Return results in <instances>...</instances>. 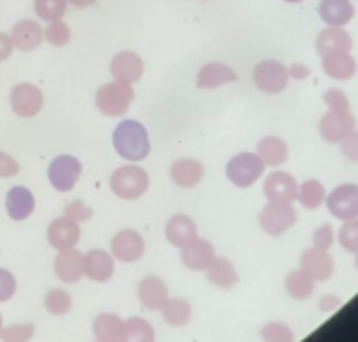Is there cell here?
I'll return each mask as SVG.
<instances>
[{
  "label": "cell",
  "mask_w": 358,
  "mask_h": 342,
  "mask_svg": "<svg viewBox=\"0 0 358 342\" xmlns=\"http://www.w3.org/2000/svg\"><path fill=\"white\" fill-rule=\"evenodd\" d=\"M143 59H141L136 52H120V55L113 57L110 62V73L117 83H127V85H134L143 78Z\"/></svg>",
  "instance_id": "obj_14"
},
{
  "label": "cell",
  "mask_w": 358,
  "mask_h": 342,
  "mask_svg": "<svg viewBox=\"0 0 358 342\" xmlns=\"http://www.w3.org/2000/svg\"><path fill=\"white\" fill-rule=\"evenodd\" d=\"M162 317L169 326H185L192 317V307L183 298H169L162 307Z\"/></svg>",
  "instance_id": "obj_31"
},
{
  "label": "cell",
  "mask_w": 358,
  "mask_h": 342,
  "mask_svg": "<svg viewBox=\"0 0 358 342\" xmlns=\"http://www.w3.org/2000/svg\"><path fill=\"white\" fill-rule=\"evenodd\" d=\"M47 241H50L57 251L73 249L80 241V225L73 223V220L66 216L52 220L50 227H47Z\"/></svg>",
  "instance_id": "obj_16"
},
{
  "label": "cell",
  "mask_w": 358,
  "mask_h": 342,
  "mask_svg": "<svg viewBox=\"0 0 358 342\" xmlns=\"http://www.w3.org/2000/svg\"><path fill=\"white\" fill-rule=\"evenodd\" d=\"M300 270L314 281H328L330 277H333L335 260L328 251L309 249L300 256Z\"/></svg>",
  "instance_id": "obj_13"
},
{
  "label": "cell",
  "mask_w": 358,
  "mask_h": 342,
  "mask_svg": "<svg viewBox=\"0 0 358 342\" xmlns=\"http://www.w3.org/2000/svg\"><path fill=\"white\" fill-rule=\"evenodd\" d=\"M92 213H94V211L83 202V199H76V202H71V204L64 209V216H66V218H71L73 223H78V225H80V223H85V220H90V218H92Z\"/></svg>",
  "instance_id": "obj_41"
},
{
  "label": "cell",
  "mask_w": 358,
  "mask_h": 342,
  "mask_svg": "<svg viewBox=\"0 0 358 342\" xmlns=\"http://www.w3.org/2000/svg\"><path fill=\"white\" fill-rule=\"evenodd\" d=\"M36 333L33 324H15L0 328V340L3 342H29Z\"/></svg>",
  "instance_id": "obj_37"
},
{
  "label": "cell",
  "mask_w": 358,
  "mask_h": 342,
  "mask_svg": "<svg viewBox=\"0 0 358 342\" xmlns=\"http://www.w3.org/2000/svg\"><path fill=\"white\" fill-rule=\"evenodd\" d=\"M138 300L145 310H162L169 300V288L159 277H145L138 284Z\"/></svg>",
  "instance_id": "obj_23"
},
{
  "label": "cell",
  "mask_w": 358,
  "mask_h": 342,
  "mask_svg": "<svg viewBox=\"0 0 358 342\" xmlns=\"http://www.w3.org/2000/svg\"><path fill=\"white\" fill-rule=\"evenodd\" d=\"M297 220V211L293 204L281 202H267L265 209L260 211V227L272 237H281L288 227H293Z\"/></svg>",
  "instance_id": "obj_7"
},
{
  "label": "cell",
  "mask_w": 358,
  "mask_h": 342,
  "mask_svg": "<svg viewBox=\"0 0 358 342\" xmlns=\"http://www.w3.org/2000/svg\"><path fill=\"white\" fill-rule=\"evenodd\" d=\"M33 8H36V15L45 22H59L66 15L69 0H36Z\"/></svg>",
  "instance_id": "obj_36"
},
{
  "label": "cell",
  "mask_w": 358,
  "mask_h": 342,
  "mask_svg": "<svg viewBox=\"0 0 358 342\" xmlns=\"http://www.w3.org/2000/svg\"><path fill=\"white\" fill-rule=\"evenodd\" d=\"M354 129H356V120L349 111L347 113L328 111L326 115L321 117V124H319L321 138L326 141V143H340V141Z\"/></svg>",
  "instance_id": "obj_11"
},
{
  "label": "cell",
  "mask_w": 358,
  "mask_h": 342,
  "mask_svg": "<svg viewBox=\"0 0 358 342\" xmlns=\"http://www.w3.org/2000/svg\"><path fill=\"white\" fill-rule=\"evenodd\" d=\"M262 192H265L267 202L293 204L297 199V180L286 171H274L265 178Z\"/></svg>",
  "instance_id": "obj_10"
},
{
  "label": "cell",
  "mask_w": 358,
  "mask_h": 342,
  "mask_svg": "<svg viewBox=\"0 0 358 342\" xmlns=\"http://www.w3.org/2000/svg\"><path fill=\"white\" fill-rule=\"evenodd\" d=\"M10 38H12V45H15L17 50L31 52V50H36L40 43H43L45 31L40 29V24L33 22V19H24V22L15 24V29H12Z\"/></svg>",
  "instance_id": "obj_21"
},
{
  "label": "cell",
  "mask_w": 358,
  "mask_h": 342,
  "mask_svg": "<svg viewBox=\"0 0 358 342\" xmlns=\"http://www.w3.org/2000/svg\"><path fill=\"white\" fill-rule=\"evenodd\" d=\"M148 185H150V176L138 164L120 166L110 176V187L120 199H138L141 194H145Z\"/></svg>",
  "instance_id": "obj_2"
},
{
  "label": "cell",
  "mask_w": 358,
  "mask_h": 342,
  "mask_svg": "<svg viewBox=\"0 0 358 342\" xmlns=\"http://www.w3.org/2000/svg\"><path fill=\"white\" fill-rule=\"evenodd\" d=\"M340 150L344 157L351 159V162H358V129L347 134V136L340 141Z\"/></svg>",
  "instance_id": "obj_44"
},
{
  "label": "cell",
  "mask_w": 358,
  "mask_h": 342,
  "mask_svg": "<svg viewBox=\"0 0 358 342\" xmlns=\"http://www.w3.org/2000/svg\"><path fill=\"white\" fill-rule=\"evenodd\" d=\"M204 272H206L208 281H211L213 286H218V288H232L236 281H239V274H236L234 265L229 263L227 258H222V256H215L211 263H208V267Z\"/></svg>",
  "instance_id": "obj_28"
},
{
  "label": "cell",
  "mask_w": 358,
  "mask_h": 342,
  "mask_svg": "<svg viewBox=\"0 0 358 342\" xmlns=\"http://www.w3.org/2000/svg\"><path fill=\"white\" fill-rule=\"evenodd\" d=\"M283 3H302V0H283Z\"/></svg>",
  "instance_id": "obj_51"
},
{
  "label": "cell",
  "mask_w": 358,
  "mask_h": 342,
  "mask_svg": "<svg viewBox=\"0 0 358 342\" xmlns=\"http://www.w3.org/2000/svg\"><path fill=\"white\" fill-rule=\"evenodd\" d=\"M258 157L265 166H281L288 159V145L283 143V138L267 136L258 143Z\"/></svg>",
  "instance_id": "obj_30"
},
{
  "label": "cell",
  "mask_w": 358,
  "mask_h": 342,
  "mask_svg": "<svg viewBox=\"0 0 358 342\" xmlns=\"http://www.w3.org/2000/svg\"><path fill=\"white\" fill-rule=\"evenodd\" d=\"M122 331H124V321L117 314H99L92 324V333L96 342H122Z\"/></svg>",
  "instance_id": "obj_27"
},
{
  "label": "cell",
  "mask_w": 358,
  "mask_h": 342,
  "mask_svg": "<svg viewBox=\"0 0 358 342\" xmlns=\"http://www.w3.org/2000/svg\"><path fill=\"white\" fill-rule=\"evenodd\" d=\"M19 173V162L15 157H10L8 152L0 150V178H12Z\"/></svg>",
  "instance_id": "obj_46"
},
{
  "label": "cell",
  "mask_w": 358,
  "mask_h": 342,
  "mask_svg": "<svg viewBox=\"0 0 358 342\" xmlns=\"http://www.w3.org/2000/svg\"><path fill=\"white\" fill-rule=\"evenodd\" d=\"M319 307L323 312H333L335 307H340V298H335V296H328V298H323L321 303H319Z\"/></svg>",
  "instance_id": "obj_49"
},
{
  "label": "cell",
  "mask_w": 358,
  "mask_h": 342,
  "mask_svg": "<svg viewBox=\"0 0 358 342\" xmlns=\"http://www.w3.org/2000/svg\"><path fill=\"white\" fill-rule=\"evenodd\" d=\"M213 258H215L213 244L206 239H199V237L194 239L192 244H187L180 249V260H183V265L192 272H204Z\"/></svg>",
  "instance_id": "obj_18"
},
{
  "label": "cell",
  "mask_w": 358,
  "mask_h": 342,
  "mask_svg": "<svg viewBox=\"0 0 358 342\" xmlns=\"http://www.w3.org/2000/svg\"><path fill=\"white\" fill-rule=\"evenodd\" d=\"M45 40L54 47L69 45V40H71L69 24H64L62 19H59V22H50V26H47V31H45Z\"/></svg>",
  "instance_id": "obj_38"
},
{
  "label": "cell",
  "mask_w": 358,
  "mask_h": 342,
  "mask_svg": "<svg viewBox=\"0 0 358 342\" xmlns=\"http://www.w3.org/2000/svg\"><path fill=\"white\" fill-rule=\"evenodd\" d=\"M314 284L316 281L309 279L302 270L290 272L286 277V291H288V296L295 300H307L314 293Z\"/></svg>",
  "instance_id": "obj_34"
},
{
  "label": "cell",
  "mask_w": 358,
  "mask_h": 342,
  "mask_svg": "<svg viewBox=\"0 0 358 342\" xmlns=\"http://www.w3.org/2000/svg\"><path fill=\"white\" fill-rule=\"evenodd\" d=\"M80 173H83V164H80L78 157L73 155H59L54 162L50 164V171H47V178L54 190L59 192H71L76 187Z\"/></svg>",
  "instance_id": "obj_6"
},
{
  "label": "cell",
  "mask_w": 358,
  "mask_h": 342,
  "mask_svg": "<svg viewBox=\"0 0 358 342\" xmlns=\"http://www.w3.org/2000/svg\"><path fill=\"white\" fill-rule=\"evenodd\" d=\"M356 267H358V253H356Z\"/></svg>",
  "instance_id": "obj_53"
},
{
  "label": "cell",
  "mask_w": 358,
  "mask_h": 342,
  "mask_svg": "<svg viewBox=\"0 0 358 342\" xmlns=\"http://www.w3.org/2000/svg\"><path fill=\"white\" fill-rule=\"evenodd\" d=\"M0 328H3V317H0Z\"/></svg>",
  "instance_id": "obj_52"
},
{
  "label": "cell",
  "mask_w": 358,
  "mask_h": 342,
  "mask_svg": "<svg viewBox=\"0 0 358 342\" xmlns=\"http://www.w3.org/2000/svg\"><path fill=\"white\" fill-rule=\"evenodd\" d=\"M326 199V190L316 178H307L302 185H297V202L305 209H319Z\"/></svg>",
  "instance_id": "obj_33"
},
{
  "label": "cell",
  "mask_w": 358,
  "mask_h": 342,
  "mask_svg": "<svg viewBox=\"0 0 358 342\" xmlns=\"http://www.w3.org/2000/svg\"><path fill=\"white\" fill-rule=\"evenodd\" d=\"M115 272L113 256L103 249H94L90 253H85V277L92 281H108Z\"/></svg>",
  "instance_id": "obj_22"
},
{
  "label": "cell",
  "mask_w": 358,
  "mask_h": 342,
  "mask_svg": "<svg viewBox=\"0 0 358 342\" xmlns=\"http://www.w3.org/2000/svg\"><path fill=\"white\" fill-rule=\"evenodd\" d=\"M340 244L344 246V251L358 253V218L344 220V225L340 227Z\"/></svg>",
  "instance_id": "obj_40"
},
{
  "label": "cell",
  "mask_w": 358,
  "mask_h": 342,
  "mask_svg": "<svg viewBox=\"0 0 358 342\" xmlns=\"http://www.w3.org/2000/svg\"><path fill=\"white\" fill-rule=\"evenodd\" d=\"M134 101V90L127 83H108L101 85L96 92V108L108 117H120L129 111Z\"/></svg>",
  "instance_id": "obj_3"
},
{
  "label": "cell",
  "mask_w": 358,
  "mask_h": 342,
  "mask_svg": "<svg viewBox=\"0 0 358 342\" xmlns=\"http://www.w3.org/2000/svg\"><path fill=\"white\" fill-rule=\"evenodd\" d=\"M171 180L178 187H194L204 178V164L190 157H180L171 164Z\"/></svg>",
  "instance_id": "obj_24"
},
{
  "label": "cell",
  "mask_w": 358,
  "mask_h": 342,
  "mask_svg": "<svg viewBox=\"0 0 358 342\" xmlns=\"http://www.w3.org/2000/svg\"><path fill=\"white\" fill-rule=\"evenodd\" d=\"M351 45H354V40H351L347 29H342V26H328V29H323L319 33V38H316V52H319L321 57L351 52Z\"/></svg>",
  "instance_id": "obj_17"
},
{
  "label": "cell",
  "mask_w": 358,
  "mask_h": 342,
  "mask_svg": "<svg viewBox=\"0 0 358 342\" xmlns=\"http://www.w3.org/2000/svg\"><path fill=\"white\" fill-rule=\"evenodd\" d=\"M323 59V73L330 76L333 80H349L356 73V59L349 52H340V55H328Z\"/></svg>",
  "instance_id": "obj_29"
},
{
  "label": "cell",
  "mask_w": 358,
  "mask_h": 342,
  "mask_svg": "<svg viewBox=\"0 0 358 342\" xmlns=\"http://www.w3.org/2000/svg\"><path fill=\"white\" fill-rule=\"evenodd\" d=\"M288 78L290 80H307L309 78V66H305V64H290L288 66Z\"/></svg>",
  "instance_id": "obj_48"
},
{
  "label": "cell",
  "mask_w": 358,
  "mask_h": 342,
  "mask_svg": "<svg viewBox=\"0 0 358 342\" xmlns=\"http://www.w3.org/2000/svg\"><path fill=\"white\" fill-rule=\"evenodd\" d=\"M323 101L330 111H337V113H347L349 111V99L347 94L340 92V90H328L326 97H323Z\"/></svg>",
  "instance_id": "obj_42"
},
{
  "label": "cell",
  "mask_w": 358,
  "mask_h": 342,
  "mask_svg": "<svg viewBox=\"0 0 358 342\" xmlns=\"http://www.w3.org/2000/svg\"><path fill=\"white\" fill-rule=\"evenodd\" d=\"M71 305H73V300L64 288H52V291H47L45 310L50 314H54V317H64V314H69Z\"/></svg>",
  "instance_id": "obj_35"
},
{
  "label": "cell",
  "mask_w": 358,
  "mask_h": 342,
  "mask_svg": "<svg viewBox=\"0 0 358 342\" xmlns=\"http://www.w3.org/2000/svg\"><path fill=\"white\" fill-rule=\"evenodd\" d=\"M43 104H45V97H43V92H40V87L31 83H22V85L12 87L10 106L19 117L38 115V113L43 111Z\"/></svg>",
  "instance_id": "obj_8"
},
{
  "label": "cell",
  "mask_w": 358,
  "mask_h": 342,
  "mask_svg": "<svg viewBox=\"0 0 358 342\" xmlns=\"http://www.w3.org/2000/svg\"><path fill=\"white\" fill-rule=\"evenodd\" d=\"M225 173L229 183H234L236 187H251L265 173V164L253 152H239V155H234L227 162Z\"/></svg>",
  "instance_id": "obj_4"
},
{
  "label": "cell",
  "mask_w": 358,
  "mask_h": 342,
  "mask_svg": "<svg viewBox=\"0 0 358 342\" xmlns=\"http://www.w3.org/2000/svg\"><path fill=\"white\" fill-rule=\"evenodd\" d=\"M328 209L335 218L354 220L358 218V185H340L328 194Z\"/></svg>",
  "instance_id": "obj_9"
},
{
  "label": "cell",
  "mask_w": 358,
  "mask_h": 342,
  "mask_svg": "<svg viewBox=\"0 0 358 342\" xmlns=\"http://www.w3.org/2000/svg\"><path fill=\"white\" fill-rule=\"evenodd\" d=\"M12 50H15V45H12V38L8 33H0V62H8L12 57Z\"/></svg>",
  "instance_id": "obj_47"
},
{
  "label": "cell",
  "mask_w": 358,
  "mask_h": 342,
  "mask_svg": "<svg viewBox=\"0 0 358 342\" xmlns=\"http://www.w3.org/2000/svg\"><path fill=\"white\" fill-rule=\"evenodd\" d=\"M333 241H335V230L330 225H321L319 230L314 232V249L328 251Z\"/></svg>",
  "instance_id": "obj_45"
},
{
  "label": "cell",
  "mask_w": 358,
  "mask_h": 342,
  "mask_svg": "<svg viewBox=\"0 0 358 342\" xmlns=\"http://www.w3.org/2000/svg\"><path fill=\"white\" fill-rule=\"evenodd\" d=\"M5 209H8V216L12 220H26L36 209V197L29 187L15 185L5 197Z\"/></svg>",
  "instance_id": "obj_20"
},
{
  "label": "cell",
  "mask_w": 358,
  "mask_h": 342,
  "mask_svg": "<svg viewBox=\"0 0 358 342\" xmlns=\"http://www.w3.org/2000/svg\"><path fill=\"white\" fill-rule=\"evenodd\" d=\"M69 3L73 5V8H80V10H83V8H92V5L96 3V0H69Z\"/></svg>",
  "instance_id": "obj_50"
},
{
  "label": "cell",
  "mask_w": 358,
  "mask_h": 342,
  "mask_svg": "<svg viewBox=\"0 0 358 342\" xmlns=\"http://www.w3.org/2000/svg\"><path fill=\"white\" fill-rule=\"evenodd\" d=\"M236 83L234 69H229L225 64H206L201 66L197 73V87L199 90H218V87Z\"/></svg>",
  "instance_id": "obj_26"
},
{
  "label": "cell",
  "mask_w": 358,
  "mask_h": 342,
  "mask_svg": "<svg viewBox=\"0 0 358 342\" xmlns=\"http://www.w3.org/2000/svg\"><path fill=\"white\" fill-rule=\"evenodd\" d=\"M15 291H17L15 274H12L10 270H3V267H0V303L10 300L12 296H15Z\"/></svg>",
  "instance_id": "obj_43"
},
{
  "label": "cell",
  "mask_w": 358,
  "mask_h": 342,
  "mask_svg": "<svg viewBox=\"0 0 358 342\" xmlns=\"http://www.w3.org/2000/svg\"><path fill=\"white\" fill-rule=\"evenodd\" d=\"M262 340L265 342H295V335L286 324L274 321V324L262 326Z\"/></svg>",
  "instance_id": "obj_39"
},
{
  "label": "cell",
  "mask_w": 358,
  "mask_h": 342,
  "mask_svg": "<svg viewBox=\"0 0 358 342\" xmlns=\"http://www.w3.org/2000/svg\"><path fill=\"white\" fill-rule=\"evenodd\" d=\"M122 342H155V328L150 321L131 317L124 321Z\"/></svg>",
  "instance_id": "obj_32"
},
{
  "label": "cell",
  "mask_w": 358,
  "mask_h": 342,
  "mask_svg": "<svg viewBox=\"0 0 358 342\" xmlns=\"http://www.w3.org/2000/svg\"><path fill=\"white\" fill-rule=\"evenodd\" d=\"M354 3L351 0H321L319 17L328 26H347L354 19Z\"/></svg>",
  "instance_id": "obj_25"
},
{
  "label": "cell",
  "mask_w": 358,
  "mask_h": 342,
  "mask_svg": "<svg viewBox=\"0 0 358 342\" xmlns=\"http://www.w3.org/2000/svg\"><path fill=\"white\" fill-rule=\"evenodd\" d=\"M288 69L281 62L265 59L253 69V85L265 94H279L288 85Z\"/></svg>",
  "instance_id": "obj_5"
},
{
  "label": "cell",
  "mask_w": 358,
  "mask_h": 342,
  "mask_svg": "<svg viewBox=\"0 0 358 342\" xmlns=\"http://www.w3.org/2000/svg\"><path fill=\"white\" fill-rule=\"evenodd\" d=\"M54 272H57V277L62 279L64 284H76L85 274V256L76 246L59 251L57 260H54Z\"/></svg>",
  "instance_id": "obj_15"
},
{
  "label": "cell",
  "mask_w": 358,
  "mask_h": 342,
  "mask_svg": "<svg viewBox=\"0 0 358 342\" xmlns=\"http://www.w3.org/2000/svg\"><path fill=\"white\" fill-rule=\"evenodd\" d=\"M113 145L120 157L127 162H141L150 152V138H148V129L136 120H124L115 127L113 131Z\"/></svg>",
  "instance_id": "obj_1"
},
{
  "label": "cell",
  "mask_w": 358,
  "mask_h": 342,
  "mask_svg": "<svg viewBox=\"0 0 358 342\" xmlns=\"http://www.w3.org/2000/svg\"><path fill=\"white\" fill-rule=\"evenodd\" d=\"M110 251L120 263H134V260H138L143 256L145 241L141 237V232H136V230H122L113 237Z\"/></svg>",
  "instance_id": "obj_12"
},
{
  "label": "cell",
  "mask_w": 358,
  "mask_h": 342,
  "mask_svg": "<svg viewBox=\"0 0 358 342\" xmlns=\"http://www.w3.org/2000/svg\"><path fill=\"white\" fill-rule=\"evenodd\" d=\"M166 239L171 241L173 246L183 249V246L192 244V241L197 239V223H194L190 216H185V213H176L166 223Z\"/></svg>",
  "instance_id": "obj_19"
}]
</instances>
